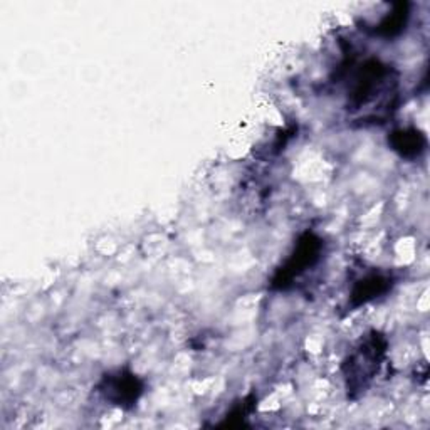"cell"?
I'll use <instances>...</instances> for the list:
<instances>
[{"mask_svg": "<svg viewBox=\"0 0 430 430\" xmlns=\"http://www.w3.org/2000/svg\"><path fill=\"white\" fill-rule=\"evenodd\" d=\"M318 252H320V241H318L313 234H306V236L301 239L300 244H298V248L294 250L293 256H291L286 268L281 270V276L277 282L284 288V286L288 284V281L293 280L298 274H301L304 268H308L309 264H313V262L316 261Z\"/></svg>", "mask_w": 430, "mask_h": 430, "instance_id": "cell-1", "label": "cell"}, {"mask_svg": "<svg viewBox=\"0 0 430 430\" xmlns=\"http://www.w3.org/2000/svg\"><path fill=\"white\" fill-rule=\"evenodd\" d=\"M393 145H395V150L402 151V155L410 157V155H417L420 150H424L425 140L417 131H400V133H395Z\"/></svg>", "mask_w": 430, "mask_h": 430, "instance_id": "cell-2", "label": "cell"}, {"mask_svg": "<svg viewBox=\"0 0 430 430\" xmlns=\"http://www.w3.org/2000/svg\"><path fill=\"white\" fill-rule=\"evenodd\" d=\"M385 291V281L381 277H368V280L361 281V284L355 289V298H360V302H366L377 296V294Z\"/></svg>", "mask_w": 430, "mask_h": 430, "instance_id": "cell-3", "label": "cell"}]
</instances>
